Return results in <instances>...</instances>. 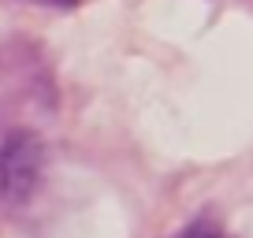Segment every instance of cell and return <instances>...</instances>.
Wrapping results in <instances>:
<instances>
[{"instance_id":"3957f363","label":"cell","mask_w":253,"mask_h":238,"mask_svg":"<svg viewBox=\"0 0 253 238\" xmlns=\"http://www.w3.org/2000/svg\"><path fill=\"white\" fill-rule=\"evenodd\" d=\"M34 4H48V8H56V4H60V8H71L75 0H34Z\"/></svg>"},{"instance_id":"7a4b0ae2","label":"cell","mask_w":253,"mask_h":238,"mask_svg":"<svg viewBox=\"0 0 253 238\" xmlns=\"http://www.w3.org/2000/svg\"><path fill=\"white\" fill-rule=\"evenodd\" d=\"M175 238H223V235H220V227H212V223H205V220H201V223L186 227L182 235H175Z\"/></svg>"},{"instance_id":"6da1fadb","label":"cell","mask_w":253,"mask_h":238,"mask_svg":"<svg viewBox=\"0 0 253 238\" xmlns=\"http://www.w3.org/2000/svg\"><path fill=\"white\" fill-rule=\"evenodd\" d=\"M45 175V145L30 130H15L0 145V201L11 208L26 205L38 194Z\"/></svg>"}]
</instances>
